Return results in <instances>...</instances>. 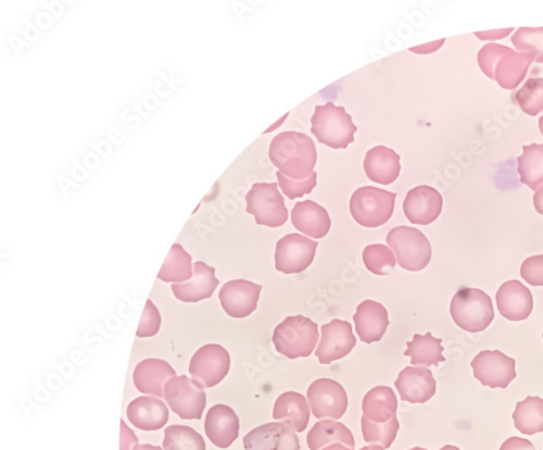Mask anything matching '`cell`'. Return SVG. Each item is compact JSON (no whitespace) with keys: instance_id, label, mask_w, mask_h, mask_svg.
I'll return each instance as SVG.
<instances>
[{"instance_id":"cb8c5ba5","label":"cell","mask_w":543,"mask_h":450,"mask_svg":"<svg viewBox=\"0 0 543 450\" xmlns=\"http://www.w3.org/2000/svg\"><path fill=\"white\" fill-rule=\"evenodd\" d=\"M126 415L137 429L158 431L169 421V408L162 400L153 396H142L133 400Z\"/></svg>"},{"instance_id":"1f68e13d","label":"cell","mask_w":543,"mask_h":450,"mask_svg":"<svg viewBox=\"0 0 543 450\" xmlns=\"http://www.w3.org/2000/svg\"><path fill=\"white\" fill-rule=\"evenodd\" d=\"M515 428L525 435L543 432V399L528 396L517 403L512 416Z\"/></svg>"},{"instance_id":"8d00e7d4","label":"cell","mask_w":543,"mask_h":450,"mask_svg":"<svg viewBox=\"0 0 543 450\" xmlns=\"http://www.w3.org/2000/svg\"><path fill=\"white\" fill-rule=\"evenodd\" d=\"M514 98L526 115L537 116L543 111V79H529Z\"/></svg>"},{"instance_id":"bcb514c9","label":"cell","mask_w":543,"mask_h":450,"mask_svg":"<svg viewBox=\"0 0 543 450\" xmlns=\"http://www.w3.org/2000/svg\"><path fill=\"white\" fill-rule=\"evenodd\" d=\"M133 450H163V449L160 446L145 444V445H135Z\"/></svg>"},{"instance_id":"7dc6e473","label":"cell","mask_w":543,"mask_h":450,"mask_svg":"<svg viewBox=\"0 0 543 450\" xmlns=\"http://www.w3.org/2000/svg\"><path fill=\"white\" fill-rule=\"evenodd\" d=\"M322 450H356L349 447L344 446L342 443H335L331 446H328Z\"/></svg>"},{"instance_id":"83f0119b","label":"cell","mask_w":543,"mask_h":450,"mask_svg":"<svg viewBox=\"0 0 543 450\" xmlns=\"http://www.w3.org/2000/svg\"><path fill=\"white\" fill-rule=\"evenodd\" d=\"M398 400L389 386H376L363 398V417L374 423H386L397 418Z\"/></svg>"},{"instance_id":"6da1fadb","label":"cell","mask_w":543,"mask_h":450,"mask_svg":"<svg viewBox=\"0 0 543 450\" xmlns=\"http://www.w3.org/2000/svg\"><path fill=\"white\" fill-rule=\"evenodd\" d=\"M270 159L286 177L306 180L317 165V148L306 134L288 131L276 135L270 145Z\"/></svg>"},{"instance_id":"e0dca14e","label":"cell","mask_w":543,"mask_h":450,"mask_svg":"<svg viewBox=\"0 0 543 450\" xmlns=\"http://www.w3.org/2000/svg\"><path fill=\"white\" fill-rule=\"evenodd\" d=\"M444 198L432 186H416L409 191L403 203V212L412 224L429 225L443 211Z\"/></svg>"},{"instance_id":"f6af8a7d","label":"cell","mask_w":543,"mask_h":450,"mask_svg":"<svg viewBox=\"0 0 543 450\" xmlns=\"http://www.w3.org/2000/svg\"><path fill=\"white\" fill-rule=\"evenodd\" d=\"M534 206L538 214L543 216V185L539 187L534 195Z\"/></svg>"},{"instance_id":"b9f144b4","label":"cell","mask_w":543,"mask_h":450,"mask_svg":"<svg viewBox=\"0 0 543 450\" xmlns=\"http://www.w3.org/2000/svg\"><path fill=\"white\" fill-rule=\"evenodd\" d=\"M500 450H536L534 444L528 440L522 439V437H510L505 441Z\"/></svg>"},{"instance_id":"ba28073f","label":"cell","mask_w":543,"mask_h":450,"mask_svg":"<svg viewBox=\"0 0 543 450\" xmlns=\"http://www.w3.org/2000/svg\"><path fill=\"white\" fill-rule=\"evenodd\" d=\"M277 186V183H256L246 196L247 212L259 225L280 228L288 220V210Z\"/></svg>"},{"instance_id":"5b68a950","label":"cell","mask_w":543,"mask_h":450,"mask_svg":"<svg viewBox=\"0 0 543 450\" xmlns=\"http://www.w3.org/2000/svg\"><path fill=\"white\" fill-rule=\"evenodd\" d=\"M311 132L321 144L333 149H346L355 141L358 128L344 107L333 103L315 107Z\"/></svg>"},{"instance_id":"5bb4252c","label":"cell","mask_w":543,"mask_h":450,"mask_svg":"<svg viewBox=\"0 0 543 450\" xmlns=\"http://www.w3.org/2000/svg\"><path fill=\"white\" fill-rule=\"evenodd\" d=\"M322 339L317 349V357L322 365H331L333 361L348 356L357 345L352 325L348 321L335 319L322 325Z\"/></svg>"},{"instance_id":"836d02e7","label":"cell","mask_w":543,"mask_h":450,"mask_svg":"<svg viewBox=\"0 0 543 450\" xmlns=\"http://www.w3.org/2000/svg\"><path fill=\"white\" fill-rule=\"evenodd\" d=\"M164 450H207L204 437L186 425H170L164 431Z\"/></svg>"},{"instance_id":"44dd1931","label":"cell","mask_w":543,"mask_h":450,"mask_svg":"<svg viewBox=\"0 0 543 450\" xmlns=\"http://www.w3.org/2000/svg\"><path fill=\"white\" fill-rule=\"evenodd\" d=\"M176 377V371L161 359H146L135 367L133 382L138 392L164 397V386Z\"/></svg>"},{"instance_id":"603a6c76","label":"cell","mask_w":543,"mask_h":450,"mask_svg":"<svg viewBox=\"0 0 543 450\" xmlns=\"http://www.w3.org/2000/svg\"><path fill=\"white\" fill-rule=\"evenodd\" d=\"M219 283L216 269L205 262L197 261L194 265L193 278L183 284H173L172 291L183 303H198L212 297Z\"/></svg>"},{"instance_id":"9a60e30c","label":"cell","mask_w":543,"mask_h":450,"mask_svg":"<svg viewBox=\"0 0 543 450\" xmlns=\"http://www.w3.org/2000/svg\"><path fill=\"white\" fill-rule=\"evenodd\" d=\"M262 286L247 280L225 283L219 294L221 306L231 318H247L258 308Z\"/></svg>"},{"instance_id":"7a4b0ae2","label":"cell","mask_w":543,"mask_h":450,"mask_svg":"<svg viewBox=\"0 0 543 450\" xmlns=\"http://www.w3.org/2000/svg\"><path fill=\"white\" fill-rule=\"evenodd\" d=\"M535 61L532 53H516L503 45L491 43L478 54V65L491 80H496L504 90H514L526 77Z\"/></svg>"},{"instance_id":"f546056e","label":"cell","mask_w":543,"mask_h":450,"mask_svg":"<svg viewBox=\"0 0 543 450\" xmlns=\"http://www.w3.org/2000/svg\"><path fill=\"white\" fill-rule=\"evenodd\" d=\"M443 340L436 339L431 332L426 335L415 334L413 341L408 342L404 356L411 357L412 366L437 367L445 362Z\"/></svg>"},{"instance_id":"f35d334b","label":"cell","mask_w":543,"mask_h":450,"mask_svg":"<svg viewBox=\"0 0 543 450\" xmlns=\"http://www.w3.org/2000/svg\"><path fill=\"white\" fill-rule=\"evenodd\" d=\"M276 177L279 179V184L283 193L292 200L305 196L306 194H310L314 190V187L318 184L317 172H313L311 177L306 180L290 179L281 171L276 172Z\"/></svg>"},{"instance_id":"7c38bea8","label":"cell","mask_w":543,"mask_h":450,"mask_svg":"<svg viewBox=\"0 0 543 450\" xmlns=\"http://www.w3.org/2000/svg\"><path fill=\"white\" fill-rule=\"evenodd\" d=\"M307 396L315 418L339 420L346 414L348 396L342 384L332 379L314 381Z\"/></svg>"},{"instance_id":"e575fe53","label":"cell","mask_w":543,"mask_h":450,"mask_svg":"<svg viewBox=\"0 0 543 450\" xmlns=\"http://www.w3.org/2000/svg\"><path fill=\"white\" fill-rule=\"evenodd\" d=\"M361 425L364 441L385 449L393 445L400 429L397 418L386 423H374L362 416Z\"/></svg>"},{"instance_id":"681fc988","label":"cell","mask_w":543,"mask_h":450,"mask_svg":"<svg viewBox=\"0 0 543 450\" xmlns=\"http://www.w3.org/2000/svg\"><path fill=\"white\" fill-rule=\"evenodd\" d=\"M439 450H461L460 448L452 445H446L445 447L439 449Z\"/></svg>"},{"instance_id":"2e32d148","label":"cell","mask_w":543,"mask_h":450,"mask_svg":"<svg viewBox=\"0 0 543 450\" xmlns=\"http://www.w3.org/2000/svg\"><path fill=\"white\" fill-rule=\"evenodd\" d=\"M245 450H300L295 430L284 422H271L251 430L244 437Z\"/></svg>"},{"instance_id":"ab89813d","label":"cell","mask_w":543,"mask_h":450,"mask_svg":"<svg viewBox=\"0 0 543 450\" xmlns=\"http://www.w3.org/2000/svg\"><path fill=\"white\" fill-rule=\"evenodd\" d=\"M161 316L158 308L151 300H147L143 317L136 332L137 337H153L158 334L161 327Z\"/></svg>"},{"instance_id":"3957f363","label":"cell","mask_w":543,"mask_h":450,"mask_svg":"<svg viewBox=\"0 0 543 450\" xmlns=\"http://www.w3.org/2000/svg\"><path fill=\"white\" fill-rule=\"evenodd\" d=\"M450 314L459 328L470 333L485 331L495 319L490 296L471 287H463L453 296Z\"/></svg>"},{"instance_id":"7bdbcfd3","label":"cell","mask_w":543,"mask_h":450,"mask_svg":"<svg viewBox=\"0 0 543 450\" xmlns=\"http://www.w3.org/2000/svg\"><path fill=\"white\" fill-rule=\"evenodd\" d=\"M512 31L513 29L476 32L475 35L478 37L479 40H482V41H488V40L495 41L499 39H504V37H507Z\"/></svg>"},{"instance_id":"4dcf8cb0","label":"cell","mask_w":543,"mask_h":450,"mask_svg":"<svg viewBox=\"0 0 543 450\" xmlns=\"http://www.w3.org/2000/svg\"><path fill=\"white\" fill-rule=\"evenodd\" d=\"M193 258L180 244H174L158 274L167 283H182L193 278Z\"/></svg>"},{"instance_id":"7402d4cb","label":"cell","mask_w":543,"mask_h":450,"mask_svg":"<svg viewBox=\"0 0 543 450\" xmlns=\"http://www.w3.org/2000/svg\"><path fill=\"white\" fill-rule=\"evenodd\" d=\"M353 321L361 342L365 344L380 342L389 327L387 309L370 299L358 306Z\"/></svg>"},{"instance_id":"f5cc1de1","label":"cell","mask_w":543,"mask_h":450,"mask_svg":"<svg viewBox=\"0 0 543 450\" xmlns=\"http://www.w3.org/2000/svg\"><path fill=\"white\" fill-rule=\"evenodd\" d=\"M542 337H543V334H542Z\"/></svg>"},{"instance_id":"d4e9b609","label":"cell","mask_w":543,"mask_h":450,"mask_svg":"<svg viewBox=\"0 0 543 450\" xmlns=\"http://www.w3.org/2000/svg\"><path fill=\"white\" fill-rule=\"evenodd\" d=\"M363 167L371 181L389 185L399 178L400 156L394 149L383 145L376 146L366 153Z\"/></svg>"},{"instance_id":"30bf717a","label":"cell","mask_w":543,"mask_h":450,"mask_svg":"<svg viewBox=\"0 0 543 450\" xmlns=\"http://www.w3.org/2000/svg\"><path fill=\"white\" fill-rule=\"evenodd\" d=\"M230 369V353L218 344H208L199 348L189 364V373L202 389H211L220 384Z\"/></svg>"},{"instance_id":"4fadbf2b","label":"cell","mask_w":543,"mask_h":450,"mask_svg":"<svg viewBox=\"0 0 543 450\" xmlns=\"http://www.w3.org/2000/svg\"><path fill=\"white\" fill-rule=\"evenodd\" d=\"M516 361L500 350H483L471 362L474 378L491 389H507L516 379Z\"/></svg>"},{"instance_id":"f907efd6","label":"cell","mask_w":543,"mask_h":450,"mask_svg":"<svg viewBox=\"0 0 543 450\" xmlns=\"http://www.w3.org/2000/svg\"><path fill=\"white\" fill-rule=\"evenodd\" d=\"M539 129L541 134L543 135V116L539 120Z\"/></svg>"},{"instance_id":"d6986e66","label":"cell","mask_w":543,"mask_h":450,"mask_svg":"<svg viewBox=\"0 0 543 450\" xmlns=\"http://www.w3.org/2000/svg\"><path fill=\"white\" fill-rule=\"evenodd\" d=\"M500 315L510 321H523L532 315L534 297L527 287L517 280L504 282L496 295Z\"/></svg>"},{"instance_id":"ac0fdd59","label":"cell","mask_w":543,"mask_h":450,"mask_svg":"<svg viewBox=\"0 0 543 450\" xmlns=\"http://www.w3.org/2000/svg\"><path fill=\"white\" fill-rule=\"evenodd\" d=\"M402 402L424 404L436 394L437 383L431 370L407 367L395 382Z\"/></svg>"},{"instance_id":"f1b7e54d","label":"cell","mask_w":543,"mask_h":450,"mask_svg":"<svg viewBox=\"0 0 543 450\" xmlns=\"http://www.w3.org/2000/svg\"><path fill=\"white\" fill-rule=\"evenodd\" d=\"M335 443H342L352 449L356 448L352 432L340 422L325 420L315 423L307 436L310 450H319L326 445Z\"/></svg>"},{"instance_id":"816d5d0a","label":"cell","mask_w":543,"mask_h":450,"mask_svg":"<svg viewBox=\"0 0 543 450\" xmlns=\"http://www.w3.org/2000/svg\"><path fill=\"white\" fill-rule=\"evenodd\" d=\"M410 450H427V449H425V448H421V447H415V448H413V449H410Z\"/></svg>"},{"instance_id":"277c9868","label":"cell","mask_w":543,"mask_h":450,"mask_svg":"<svg viewBox=\"0 0 543 450\" xmlns=\"http://www.w3.org/2000/svg\"><path fill=\"white\" fill-rule=\"evenodd\" d=\"M318 324L303 316L287 317L274 329L277 353L289 359L309 357L319 341Z\"/></svg>"},{"instance_id":"8fae6325","label":"cell","mask_w":543,"mask_h":450,"mask_svg":"<svg viewBox=\"0 0 543 450\" xmlns=\"http://www.w3.org/2000/svg\"><path fill=\"white\" fill-rule=\"evenodd\" d=\"M319 243L309 237L292 233L277 242L275 268L284 274H297L306 271L317 253Z\"/></svg>"},{"instance_id":"d590c367","label":"cell","mask_w":543,"mask_h":450,"mask_svg":"<svg viewBox=\"0 0 543 450\" xmlns=\"http://www.w3.org/2000/svg\"><path fill=\"white\" fill-rule=\"evenodd\" d=\"M362 258L366 269L376 275H387L396 267L395 255L383 244L366 246Z\"/></svg>"},{"instance_id":"74e56055","label":"cell","mask_w":543,"mask_h":450,"mask_svg":"<svg viewBox=\"0 0 543 450\" xmlns=\"http://www.w3.org/2000/svg\"><path fill=\"white\" fill-rule=\"evenodd\" d=\"M511 41L520 53H532L535 61L543 64V28H521Z\"/></svg>"},{"instance_id":"ee69618b","label":"cell","mask_w":543,"mask_h":450,"mask_svg":"<svg viewBox=\"0 0 543 450\" xmlns=\"http://www.w3.org/2000/svg\"><path fill=\"white\" fill-rule=\"evenodd\" d=\"M121 425H122V427H123V429L125 430V433H126V437H125V434L123 432H121V450H130L131 445L133 443H137L138 439H131L130 440V437H134L136 435L129 429V427H126L123 420H121Z\"/></svg>"},{"instance_id":"4316f807","label":"cell","mask_w":543,"mask_h":450,"mask_svg":"<svg viewBox=\"0 0 543 450\" xmlns=\"http://www.w3.org/2000/svg\"><path fill=\"white\" fill-rule=\"evenodd\" d=\"M273 418L282 420L296 432L302 433L307 429L310 421L307 398L297 392L282 394L275 402Z\"/></svg>"},{"instance_id":"484cf974","label":"cell","mask_w":543,"mask_h":450,"mask_svg":"<svg viewBox=\"0 0 543 450\" xmlns=\"http://www.w3.org/2000/svg\"><path fill=\"white\" fill-rule=\"evenodd\" d=\"M292 222L298 231L315 240L323 239L332 227V221L326 209L312 200H305L295 205L292 210Z\"/></svg>"},{"instance_id":"8992f818","label":"cell","mask_w":543,"mask_h":450,"mask_svg":"<svg viewBox=\"0 0 543 450\" xmlns=\"http://www.w3.org/2000/svg\"><path fill=\"white\" fill-rule=\"evenodd\" d=\"M397 194L374 186L360 187L350 199L351 216L364 228H378L393 217Z\"/></svg>"},{"instance_id":"c3c4849f","label":"cell","mask_w":543,"mask_h":450,"mask_svg":"<svg viewBox=\"0 0 543 450\" xmlns=\"http://www.w3.org/2000/svg\"><path fill=\"white\" fill-rule=\"evenodd\" d=\"M360 450H385V448H383L382 446L375 445V446H365L361 448Z\"/></svg>"},{"instance_id":"60d3db41","label":"cell","mask_w":543,"mask_h":450,"mask_svg":"<svg viewBox=\"0 0 543 450\" xmlns=\"http://www.w3.org/2000/svg\"><path fill=\"white\" fill-rule=\"evenodd\" d=\"M521 275L528 284L543 286V255L527 258L522 264Z\"/></svg>"},{"instance_id":"ffe728a7","label":"cell","mask_w":543,"mask_h":450,"mask_svg":"<svg viewBox=\"0 0 543 450\" xmlns=\"http://www.w3.org/2000/svg\"><path fill=\"white\" fill-rule=\"evenodd\" d=\"M241 421L233 408L218 404L208 411L205 431L208 439L219 448H229L239 436Z\"/></svg>"},{"instance_id":"52a82bcc","label":"cell","mask_w":543,"mask_h":450,"mask_svg":"<svg viewBox=\"0 0 543 450\" xmlns=\"http://www.w3.org/2000/svg\"><path fill=\"white\" fill-rule=\"evenodd\" d=\"M387 244L396 254L399 266L412 272L425 269L432 259V245L418 229L397 227L387 235Z\"/></svg>"},{"instance_id":"9c48e42d","label":"cell","mask_w":543,"mask_h":450,"mask_svg":"<svg viewBox=\"0 0 543 450\" xmlns=\"http://www.w3.org/2000/svg\"><path fill=\"white\" fill-rule=\"evenodd\" d=\"M164 399L174 414L184 420H200L207 406L204 389L186 375L175 377L164 386Z\"/></svg>"},{"instance_id":"d6a6232c","label":"cell","mask_w":543,"mask_h":450,"mask_svg":"<svg viewBox=\"0 0 543 450\" xmlns=\"http://www.w3.org/2000/svg\"><path fill=\"white\" fill-rule=\"evenodd\" d=\"M523 155L517 158L521 182L532 189L538 190L543 183V144L523 146Z\"/></svg>"}]
</instances>
